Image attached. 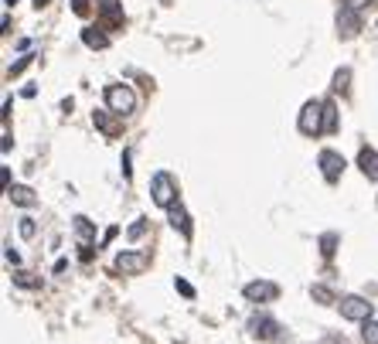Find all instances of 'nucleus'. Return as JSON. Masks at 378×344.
I'll return each mask as SVG.
<instances>
[{
    "label": "nucleus",
    "instance_id": "cd10ccee",
    "mask_svg": "<svg viewBox=\"0 0 378 344\" xmlns=\"http://www.w3.org/2000/svg\"><path fill=\"white\" fill-rule=\"evenodd\" d=\"M120 164H123V177L129 181L133 177V168H129V150H123V157H120Z\"/></svg>",
    "mask_w": 378,
    "mask_h": 344
},
{
    "label": "nucleus",
    "instance_id": "7c9ffc66",
    "mask_svg": "<svg viewBox=\"0 0 378 344\" xmlns=\"http://www.w3.org/2000/svg\"><path fill=\"white\" fill-rule=\"evenodd\" d=\"M48 3H51V0H35V7H38V10H42V7H48Z\"/></svg>",
    "mask_w": 378,
    "mask_h": 344
},
{
    "label": "nucleus",
    "instance_id": "6e6552de",
    "mask_svg": "<svg viewBox=\"0 0 378 344\" xmlns=\"http://www.w3.org/2000/svg\"><path fill=\"white\" fill-rule=\"evenodd\" d=\"M249 334L252 338H259V341H280V338H283V327H280L273 317H252Z\"/></svg>",
    "mask_w": 378,
    "mask_h": 344
},
{
    "label": "nucleus",
    "instance_id": "393cba45",
    "mask_svg": "<svg viewBox=\"0 0 378 344\" xmlns=\"http://www.w3.org/2000/svg\"><path fill=\"white\" fill-rule=\"evenodd\" d=\"M174 287H177V290H181V293H184V297H188V300H191V297H195V287H191V283H188V280H174Z\"/></svg>",
    "mask_w": 378,
    "mask_h": 344
},
{
    "label": "nucleus",
    "instance_id": "4be33fe9",
    "mask_svg": "<svg viewBox=\"0 0 378 344\" xmlns=\"http://www.w3.org/2000/svg\"><path fill=\"white\" fill-rule=\"evenodd\" d=\"M31 58H35V55H21V58H17V62H14V65L7 69V75H10V79H14V75H21V72H24V69L31 65Z\"/></svg>",
    "mask_w": 378,
    "mask_h": 344
},
{
    "label": "nucleus",
    "instance_id": "2eb2a0df",
    "mask_svg": "<svg viewBox=\"0 0 378 344\" xmlns=\"http://www.w3.org/2000/svg\"><path fill=\"white\" fill-rule=\"evenodd\" d=\"M75 235H79V239H82V246H89V242H92V239H96V228H92V225H89V218H75Z\"/></svg>",
    "mask_w": 378,
    "mask_h": 344
},
{
    "label": "nucleus",
    "instance_id": "c85d7f7f",
    "mask_svg": "<svg viewBox=\"0 0 378 344\" xmlns=\"http://www.w3.org/2000/svg\"><path fill=\"white\" fill-rule=\"evenodd\" d=\"M3 256H7V262H14V266H17V262H21V256H17V249H10V246H7V249H3Z\"/></svg>",
    "mask_w": 378,
    "mask_h": 344
},
{
    "label": "nucleus",
    "instance_id": "0eeeda50",
    "mask_svg": "<svg viewBox=\"0 0 378 344\" xmlns=\"http://www.w3.org/2000/svg\"><path fill=\"white\" fill-rule=\"evenodd\" d=\"M317 164H321V174H324L327 184H337V181H341V174H344V157H341L337 150H321Z\"/></svg>",
    "mask_w": 378,
    "mask_h": 344
},
{
    "label": "nucleus",
    "instance_id": "39448f33",
    "mask_svg": "<svg viewBox=\"0 0 378 344\" xmlns=\"http://www.w3.org/2000/svg\"><path fill=\"white\" fill-rule=\"evenodd\" d=\"M358 31H361V10L341 3V10H337V35L348 42V38H354Z\"/></svg>",
    "mask_w": 378,
    "mask_h": 344
},
{
    "label": "nucleus",
    "instance_id": "a878e982",
    "mask_svg": "<svg viewBox=\"0 0 378 344\" xmlns=\"http://www.w3.org/2000/svg\"><path fill=\"white\" fill-rule=\"evenodd\" d=\"M21 235H24V239L35 235V221H31V218H21Z\"/></svg>",
    "mask_w": 378,
    "mask_h": 344
},
{
    "label": "nucleus",
    "instance_id": "423d86ee",
    "mask_svg": "<svg viewBox=\"0 0 378 344\" xmlns=\"http://www.w3.org/2000/svg\"><path fill=\"white\" fill-rule=\"evenodd\" d=\"M242 293H246V300H252V303H273L280 297V287L269 283V280H252V283H246Z\"/></svg>",
    "mask_w": 378,
    "mask_h": 344
},
{
    "label": "nucleus",
    "instance_id": "9b49d317",
    "mask_svg": "<svg viewBox=\"0 0 378 344\" xmlns=\"http://www.w3.org/2000/svg\"><path fill=\"white\" fill-rule=\"evenodd\" d=\"M168 218H170V228H177L184 239H191V232H195V228H191V215H188V208H184L181 201L168 208Z\"/></svg>",
    "mask_w": 378,
    "mask_h": 344
},
{
    "label": "nucleus",
    "instance_id": "5701e85b",
    "mask_svg": "<svg viewBox=\"0 0 378 344\" xmlns=\"http://www.w3.org/2000/svg\"><path fill=\"white\" fill-rule=\"evenodd\" d=\"M310 293H314V300H317V303H334V293H331L327 287H314Z\"/></svg>",
    "mask_w": 378,
    "mask_h": 344
},
{
    "label": "nucleus",
    "instance_id": "7ed1b4c3",
    "mask_svg": "<svg viewBox=\"0 0 378 344\" xmlns=\"http://www.w3.org/2000/svg\"><path fill=\"white\" fill-rule=\"evenodd\" d=\"M106 109L116 116H129L136 109V96L129 86H106Z\"/></svg>",
    "mask_w": 378,
    "mask_h": 344
},
{
    "label": "nucleus",
    "instance_id": "b1692460",
    "mask_svg": "<svg viewBox=\"0 0 378 344\" xmlns=\"http://www.w3.org/2000/svg\"><path fill=\"white\" fill-rule=\"evenodd\" d=\"M143 232H147V218H140V221H133V225H129V232H126V235H129V239H140V235H143Z\"/></svg>",
    "mask_w": 378,
    "mask_h": 344
},
{
    "label": "nucleus",
    "instance_id": "bb28decb",
    "mask_svg": "<svg viewBox=\"0 0 378 344\" xmlns=\"http://www.w3.org/2000/svg\"><path fill=\"white\" fill-rule=\"evenodd\" d=\"M72 10H75L79 17H85V14H89V0H72Z\"/></svg>",
    "mask_w": 378,
    "mask_h": 344
},
{
    "label": "nucleus",
    "instance_id": "c756f323",
    "mask_svg": "<svg viewBox=\"0 0 378 344\" xmlns=\"http://www.w3.org/2000/svg\"><path fill=\"white\" fill-rule=\"evenodd\" d=\"M344 3H348V7H354V10H361V7H365L368 0H344Z\"/></svg>",
    "mask_w": 378,
    "mask_h": 344
},
{
    "label": "nucleus",
    "instance_id": "f257e3e1",
    "mask_svg": "<svg viewBox=\"0 0 378 344\" xmlns=\"http://www.w3.org/2000/svg\"><path fill=\"white\" fill-rule=\"evenodd\" d=\"M296 127H300V133H303V136H321V133H324V102H321V99H310V102H303Z\"/></svg>",
    "mask_w": 378,
    "mask_h": 344
},
{
    "label": "nucleus",
    "instance_id": "f03ea898",
    "mask_svg": "<svg viewBox=\"0 0 378 344\" xmlns=\"http://www.w3.org/2000/svg\"><path fill=\"white\" fill-rule=\"evenodd\" d=\"M150 198H154V205H161V208L177 205V184H174V177H170L168 171H157L150 177Z\"/></svg>",
    "mask_w": 378,
    "mask_h": 344
},
{
    "label": "nucleus",
    "instance_id": "ddd939ff",
    "mask_svg": "<svg viewBox=\"0 0 378 344\" xmlns=\"http://www.w3.org/2000/svg\"><path fill=\"white\" fill-rule=\"evenodd\" d=\"M7 198H10L14 205H21V208H35V205H38V194H35L28 184H17V188H10V191H7Z\"/></svg>",
    "mask_w": 378,
    "mask_h": 344
},
{
    "label": "nucleus",
    "instance_id": "412c9836",
    "mask_svg": "<svg viewBox=\"0 0 378 344\" xmlns=\"http://www.w3.org/2000/svg\"><path fill=\"white\" fill-rule=\"evenodd\" d=\"M334 249H337V235H334V232L321 235V253H324V256H334Z\"/></svg>",
    "mask_w": 378,
    "mask_h": 344
},
{
    "label": "nucleus",
    "instance_id": "f3484780",
    "mask_svg": "<svg viewBox=\"0 0 378 344\" xmlns=\"http://www.w3.org/2000/svg\"><path fill=\"white\" fill-rule=\"evenodd\" d=\"M14 287H21V290H35V287H42V276H31V273H14Z\"/></svg>",
    "mask_w": 378,
    "mask_h": 344
},
{
    "label": "nucleus",
    "instance_id": "1a4fd4ad",
    "mask_svg": "<svg viewBox=\"0 0 378 344\" xmlns=\"http://www.w3.org/2000/svg\"><path fill=\"white\" fill-rule=\"evenodd\" d=\"M147 253H120L116 262H113V269L116 273H126V276H136V273H143L147 269Z\"/></svg>",
    "mask_w": 378,
    "mask_h": 344
},
{
    "label": "nucleus",
    "instance_id": "f8f14e48",
    "mask_svg": "<svg viewBox=\"0 0 378 344\" xmlns=\"http://www.w3.org/2000/svg\"><path fill=\"white\" fill-rule=\"evenodd\" d=\"M358 168H361V174H365V177L378 181V150H372V147H361V154H358Z\"/></svg>",
    "mask_w": 378,
    "mask_h": 344
},
{
    "label": "nucleus",
    "instance_id": "4468645a",
    "mask_svg": "<svg viewBox=\"0 0 378 344\" xmlns=\"http://www.w3.org/2000/svg\"><path fill=\"white\" fill-rule=\"evenodd\" d=\"M82 44L85 48H109V35L99 28H82Z\"/></svg>",
    "mask_w": 378,
    "mask_h": 344
},
{
    "label": "nucleus",
    "instance_id": "aec40b11",
    "mask_svg": "<svg viewBox=\"0 0 378 344\" xmlns=\"http://www.w3.org/2000/svg\"><path fill=\"white\" fill-rule=\"evenodd\" d=\"M361 338H365V344H378V320H365Z\"/></svg>",
    "mask_w": 378,
    "mask_h": 344
},
{
    "label": "nucleus",
    "instance_id": "dca6fc26",
    "mask_svg": "<svg viewBox=\"0 0 378 344\" xmlns=\"http://www.w3.org/2000/svg\"><path fill=\"white\" fill-rule=\"evenodd\" d=\"M92 123L102 129L106 136H113V133H116V127H113V120H109V113H106V109H96V113H92Z\"/></svg>",
    "mask_w": 378,
    "mask_h": 344
},
{
    "label": "nucleus",
    "instance_id": "2f4dec72",
    "mask_svg": "<svg viewBox=\"0 0 378 344\" xmlns=\"http://www.w3.org/2000/svg\"><path fill=\"white\" fill-rule=\"evenodd\" d=\"M3 3H7V7H10V3H17V0H3Z\"/></svg>",
    "mask_w": 378,
    "mask_h": 344
},
{
    "label": "nucleus",
    "instance_id": "6ab92c4d",
    "mask_svg": "<svg viewBox=\"0 0 378 344\" xmlns=\"http://www.w3.org/2000/svg\"><path fill=\"white\" fill-rule=\"evenodd\" d=\"M334 129H337V106L324 102V133H334Z\"/></svg>",
    "mask_w": 378,
    "mask_h": 344
},
{
    "label": "nucleus",
    "instance_id": "a211bd4d",
    "mask_svg": "<svg viewBox=\"0 0 378 344\" xmlns=\"http://www.w3.org/2000/svg\"><path fill=\"white\" fill-rule=\"evenodd\" d=\"M348 89H351V69H337V72H334V92L344 96Z\"/></svg>",
    "mask_w": 378,
    "mask_h": 344
},
{
    "label": "nucleus",
    "instance_id": "20e7f679",
    "mask_svg": "<svg viewBox=\"0 0 378 344\" xmlns=\"http://www.w3.org/2000/svg\"><path fill=\"white\" fill-rule=\"evenodd\" d=\"M337 310H341V317H348V320H372V300L354 297V293L341 297V300H337Z\"/></svg>",
    "mask_w": 378,
    "mask_h": 344
},
{
    "label": "nucleus",
    "instance_id": "9d476101",
    "mask_svg": "<svg viewBox=\"0 0 378 344\" xmlns=\"http://www.w3.org/2000/svg\"><path fill=\"white\" fill-rule=\"evenodd\" d=\"M99 3V21L106 28H123V0H96Z\"/></svg>",
    "mask_w": 378,
    "mask_h": 344
}]
</instances>
